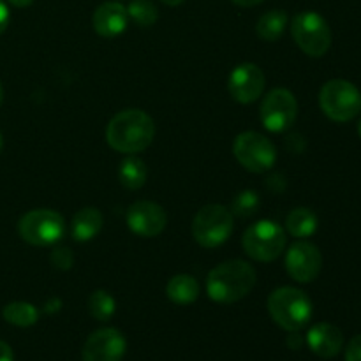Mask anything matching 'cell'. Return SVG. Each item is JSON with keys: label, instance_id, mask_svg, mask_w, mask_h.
I'll use <instances>...</instances> for the list:
<instances>
[{"label": "cell", "instance_id": "cell-11", "mask_svg": "<svg viewBox=\"0 0 361 361\" xmlns=\"http://www.w3.org/2000/svg\"><path fill=\"white\" fill-rule=\"evenodd\" d=\"M286 268L296 282L307 284V282L316 281L317 275L321 274L323 256L314 243L296 242L295 245L289 247L288 256H286Z\"/></svg>", "mask_w": 361, "mask_h": 361}, {"label": "cell", "instance_id": "cell-33", "mask_svg": "<svg viewBox=\"0 0 361 361\" xmlns=\"http://www.w3.org/2000/svg\"><path fill=\"white\" fill-rule=\"evenodd\" d=\"M2 101H4V87L2 83H0V104H2Z\"/></svg>", "mask_w": 361, "mask_h": 361}, {"label": "cell", "instance_id": "cell-29", "mask_svg": "<svg viewBox=\"0 0 361 361\" xmlns=\"http://www.w3.org/2000/svg\"><path fill=\"white\" fill-rule=\"evenodd\" d=\"M0 361H14L13 349L9 344H6L4 341H0Z\"/></svg>", "mask_w": 361, "mask_h": 361}, {"label": "cell", "instance_id": "cell-28", "mask_svg": "<svg viewBox=\"0 0 361 361\" xmlns=\"http://www.w3.org/2000/svg\"><path fill=\"white\" fill-rule=\"evenodd\" d=\"M9 9H7L6 2L4 0H0V35L6 32L7 25H9Z\"/></svg>", "mask_w": 361, "mask_h": 361}, {"label": "cell", "instance_id": "cell-18", "mask_svg": "<svg viewBox=\"0 0 361 361\" xmlns=\"http://www.w3.org/2000/svg\"><path fill=\"white\" fill-rule=\"evenodd\" d=\"M166 295L176 305H190L200 296V284L192 275H175L166 286Z\"/></svg>", "mask_w": 361, "mask_h": 361}, {"label": "cell", "instance_id": "cell-8", "mask_svg": "<svg viewBox=\"0 0 361 361\" xmlns=\"http://www.w3.org/2000/svg\"><path fill=\"white\" fill-rule=\"evenodd\" d=\"M18 231L21 238L30 245L48 247L62 238L66 233V221L59 212L39 208L28 212L20 219Z\"/></svg>", "mask_w": 361, "mask_h": 361}, {"label": "cell", "instance_id": "cell-34", "mask_svg": "<svg viewBox=\"0 0 361 361\" xmlns=\"http://www.w3.org/2000/svg\"><path fill=\"white\" fill-rule=\"evenodd\" d=\"M2 147H4V140H2V134H0V152H2Z\"/></svg>", "mask_w": 361, "mask_h": 361}, {"label": "cell", "instance_id": "cell-4", "mask_svg": "<svg viewBox=\"0 0 361 361\" xmlns=\"http://www.w3.org/2000/svg\"><path fill=\"white\" fill-rule=\"evenodd\" d=\"M233 229H235L233 214L221 204H207L194 215L192 236L204 249H215L228 242Z\"/></svg>", "mask_w": 361, "mask_h": 361}, {"label": "cell", "instance_id": "cell-3", "mask_svg": "<svg viewBox=\"0 0 361 361\" xmlns=\"http://www.w3.org/2000/svg\"><path fill=\"white\" fill-rule=\"evenodd\" d=\"M268 310L275 323L288 331H300L312 317V302L296 288H279L268 298Z\"/></svg>", "mask_w": 361, "mask_h": 361}, {"label": "cell", "instance_id": "cell-16", "mask_svg": "<svg viewBox=\"0 0 361 361\" xmlns=\"http://www.w3.org/2000/svg\"><path fill=\"white\" fill-rule=\"evenodd\" d=\"M307 344L321 358H335L344 345V335L330 323H319L307 334Z\"/></svg>", "mask_w": 361, "mask_h": 361}, {"label": "cell", "instance_id": "cell-13", "mask_svg": "<svg viewBox=\"0 0 361 361\" xmlns=\"http://www.w3.org/2000/svg\"><path fill=\"white\" fill-rule=\"evenodd\" d=\"M127 224L134 235L154 238L166 229L168 215L161 204L152 201H137L127 210Z\"/></svg>", "mask_w": 361, "mask_h": 361}, {"label": "cell", "instance_id": "cell-27", "mask_svg": "<svg viewBox=\"0 0 361 361\" xmlns=\"http://www.w3.org/2000/svg\"><path fill=\"white\" fill-rule=\"evenodd\" d=\"M345 361H361V335H356L345 349Z\"/></svg>", "mask_w": 361, "mask_h": 361}, {"label": "cell", "instance_id": "cell-23", "mask_svg": "<svg viewBox=\"0 0 361 361\" xmlns=\"http://www.w3.org/2000/svg\"><path fill=\"white\" fill-rule=\"evenodd\" d=\"M115 300L109 293L102 291V289H97L90 295L88 298V310H90L92 317H95L97 321L104 323V321H109L115 314Z\"/></svg>", "mask_w": 361, "mask_h": 361}, {"label": "cell", "instance_id": "cell-17", "mask_svg": "<svg viewBox=\"0 0 361 361\" xmlns=\"http://www.w3.org/2000/svg\"><path fill=\"white\" fill-rule=\"evenodd\" d=\"M102 214L97 208H81L76 215H74L73 222H71V233L76 242H88L94 236L99 235L102 229Z\"/></svg>", "mask_w": 361, "mask_h": 361}, {"label": "cell", "instance_id": "cell-21", "mask_svg": "<svg viewBox=\"0 0 361 361\" xmlns=\"http://www.w3.org/2000/svg\"><path fill=\"white\" fill-rule=\"evenodd\" d=\"M120 182H122L123 187L130 190H137L145 185L147 182V176H148V169L147 164H145L141 159L137 157H127L126 161H122L120 164Z\"/></svg>", "mask_w": 361, "mask_h": 361}, {"label": "cell", "instance_id": "cell-22", "mask_svg": "<svg viewBox=\"0 0 361 361\" xmlns=\"http://www.w3.org/2000/svg\"><path fill=\"white\" fill-rule=\"evenodd\" d=\"M4 319L9 324H14V326L20 328H28L32 324L37 323L39 312L32 303L27 302H13L9 305L4 307L2 310Z\"/></svg>", "mask_w": 361, "mask_h": 361}, {"label": "cell", "instance_id": "cell-10", "mask_svg": "<svg viewBox=\"0 0 361 361\" xmlns=\"http://www.w3.org/2000/svg\"><path fill=\"white\" fill-rule=\"evenodd\" d=\"M298 102L286 88H275L261 104V122L270 133H284L295 123Z\"/></svg>", "mask_w": 361, "mask_h": 361}, {"label": "cell", "instance_id": "cell-24", "mask_svg": "<svg viewBox=\"0 0 361 361\" xmlns=\"http://www.w3.org/2000/svg\"><path fill=\"white\" fill-rule=\"evenodd\" d=\"M127 14L140 27L147 28L155 25V21L159 18V9L152 0H133L129 4V7H127Z\"/></svg>", "mask_w": 361, "mask_h": 361}, {"label": "cell", "instance_id": "cell-7", "mask_svg": "<svg viewBox=\"0 0 361 361\" xmlns=\"http://www.w3.org/2000/svg\"><path fill=\"white\" fill-rule=\"evenodd\" d=\"M291 34L296 44L309 56H323L331 46V30L321 14L305 11L293 18Z\"/></svg>", "mask_w": 361, "mask_h": 361}, {"label": "cell", "instance_id": "cell-9", "mask_svg": "<svg viewBox=\"0 0 361 361\" xmlns=\"http://www.w3.org/2000/svg\"><path fill=\"white\" fill-rule=\"evenodd\" d=\"M233 154L236 161L252 173H264L274 168L277 161V148L263 134L247 130L235 140Z\"/></svg>", "mask_w": 361, "mask_h": 361}, {"label": "cell", "instance_id": "cell-2", "mask_svg": "<svg viewBox=\"0 0 361 361\" xmlns=\"http://www.w3.org/2000/svg\"><path fill=\"white\" fill-rule=\"evenodd\" d=\"M256 286V270L249 263L231 259L221 263L208 274L207 291L214 302L235 303L245 298Z\"/></svg>", "mask_w": 361, "mask_h": 361}, {"label": "cell", "instance_id": "cell-19", "mask_svg": "<svg viewBox=\"0 0 361 361\" xmlns=\"http://www.w3.org/2000/svg\"><path fill=\"white\" fill-rule=\"evenodd\" d=\"M286 229L296 238H309L317 229V217L309 208H295L286 219Z\"/></svg>", "mask_w": 361, "mask_h": 361}, {"label": "cell", "instance_id": "cell-31", "mask_svg": "<svg viewBox=\"0 0 361 361\" xmlns=\"http://www.w3.org/2000/svg\"><path fill=\"white\" fill-rule=\"evenodd\" d=\"M14 7H28L34 0H9Z\"/></svg>", "mask_w": 361, "mask_h": 361}, {"label": "cell", "instance_id": "cell-14", "mask_svg": "<svg viewBox=\"0 0 361 361\" xmlns=\"http://www.w3.org/2000/svg\"><path fill=\"white\" fill-rule=\"evenodd\" d=\"M264 85H267V78H264L261 67L247 62L233 69L228 87L229 94L233 95L235 101L242 102V104H250L261 97Z\"/></svg>", "mask_w": 361, "mask_h": 361}, {"label": "cell", "instance_id": "cell-26", "mask_svg": "<svg viewBox=\"0 0 361 361\" xmlns=\"http://www.w3.org/2000/svg\"><path fill=\"white\" fill-rule=\"evenodd\" d=\"M51 263L55 264L56 268H60V270H69L74 263V257L69 249H56L55 252L51 254Z\"/></svg>", "mask_w": 361, "mask_h": 361}, {"label": "cell", "instance_id": "cell-15", "mask_svg": "<svg viewBox=\"0 0 361 361\" xmlns=\"http://www.w3.org/2000/svg\"><path fill=\"white\" fill-rule=\"evenodd\" d=\"M94 30L97 32L101 37L113 39L123 34L129 23V14H127V7H123L118 2H104L95 9L94 18Z\"/></svg>", "mask_w": 361, "mask_h": 361}, {"label": "cell", "instance_id": "cell-5", "mask_svg": "<svg viewBox=\"0 0 361 361\" xmlns=\"http://www.w3.org/2000/svg\"><path fill=\"white\" fill-rule=\"evenodd\" d=\"M288 236L286 231L274 221H257L243 233V250L254 261L270 263L284 250Z\"/></svg>", "mask_w": 361, "mask_h": 361}, {"label": "cell", "instance_id": "cell-1", "mask_svg": "<svg viewBox=\"0 0 361 361\" xmlns=\"http://www.w3.org/2000/svg\"><path fill=\"white\" fill-rule=\"evenodd\" d=\"M155 136V123L141 109H123L109 120L106 141L113 150L133 155L147 150Z\"/></svg>", "mask_w": 361, "mask_h": 361}, {"label": "cell", "instance_id": "cell-35", "mask_svg": "<svg viewBox=\"0 0 361 361\" xmlns=\"http://www.w3.org/2000/svg\"><path fill=\"white\" fill-rule=\"evenodd\" d=\"M358 133H360V137H361V120H360V123H358Z\"/></svg>", "mask_w": 361, "mask_h": 361}, {"label": "cell", "instance_id": "cell-12", "mask_svg": "<svg viewBox=\"0 0 361 361\" xmlns=\"http://www.w3.org/2000/svg\"><path fill=\"white\" fill-rule=\"evenodd\" d=\"M127 351L126 337L115 328L94 331L83 345V361H122Z\"/></svg>", "mask_w": 361, "mask_h": 361}, {"label": "cell", "instance_id": "cell-32", "mask_svg": "<svg viewBox=\"0 0 361 361\" xmlns=\"http://www.w3.org/2000/svg\"><path fill=\"white\" fill-rule=\"evenodd\" d=\"M162 2H164L166 6H171V7H175V6H180V4H182L183 0H162Z\"/></svg>", "mask_w": 361, "mask_h": 361}, {"label": "cell", "instance_id": "cell-25", "mask_svg": "<svg viewBox=\"0 0 361 361\" xmlns=\"http://www.w3.org/2000/svg\"><path fill=\"white\" fill-rule=\"evenodd\" d=\"M231 208V214L238 215V217L242 219H247L257 212V208H259V197H257V194L254 192V190H243V192H240L238 196L233 200Z\"/></svg>", "mask_w": 361, "mask_h": 361}, {"label": "cell", "instance_id": "cell-30", "mask_svg": "<svg viewBox=\"0 0 361 361\" xmlns=\"http://www.w3.org/2000/svg\"><path fill=\"white\" fill-rule=\"evenodd\" d=\"M233 4H236V6L240 7H254L257 6V4H261L263 0H231Z\"/></svg>", "mask_w": 361, "mask_h": 361}, {"label": "cell", "instance_id": "cell-20", "mask_svg": "<svg viewBox=\"0 0 361 361\" xmlns=\"http://www.w3.org/2000/svg\"><path fill=\"white\" fill-rule=\"evenodd\" d=\"M286 25H288V14L284 11H268L263 16L259 18L256 25V32L263 41H277L286 30Z\"/></svg>", "mask_w": 361, "mask_h": 361}, {"label": "cell", "instance_id": "cell-6", "mask_svg": "<svg viewBox=\"0 0 361 361\" xmlns=\"http://www.w3.org/2000/svg\"><path fill=\"white\" fill-rule=\"evenodd\" d=\"M319 104L334 122H349L361 111V92L345 80H331L319 92Z\"/></svg>", "mask_w": 361, "mask_h": 361}]
</instances>
